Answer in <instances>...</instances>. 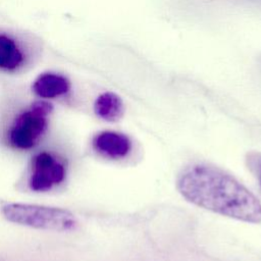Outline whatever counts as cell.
I'll return each instance as SVG.
<instances>
[{"label":"cell","mask_w":261,"mask_h":261,"mask_svg":"<svg viewBox=\"0 0 261 261\" xmlns=\"http://www.w3.org/2000/svg\"><path fill=\"white\" fill-rule=\"evenodd\" d=\"M176 187L189 202L245 222H261V203L241 182L220 168L204 163L186 167Z\"/></svg>","instance_id":"1"},{"label":"cell","mask_w":261,"mask_h":261,"mask_svg":"<svg viewBox=\"0 0 261 261\" xmlns=\"http://www.w3.org/2000/svg\"><path fill=\"white\" fill-rule=\"evenodd\" d=\"M2 212L9 221L34 228L65 231L76 225L74 215L62 208L11 203L5 205Z\"/></svg>","instance_id":"2"},{"label":"cell","mask_w":261,"mask_h":261,"mask_svg":"<svg viewBox=\"0 0 261 261\" xmlns=\"http://www.w3.org/2000/svg\"><path fill=\"white\" fill-rule=\"evenodd\" d=\"M51 110V104L39 101L19 114L9 132L10 144L17 149L34 147L47 128V115Z\"/></svg>","instance_id":"3"},{"label":"cell","mask_w":261,"mask_h":261,"mask_svg":"<svg viewBox=\"0 0 261 261\" xmlns=\"http://www.w3.org/2000/svg\"><path fill=\"white\" fill-rule=\"evenodd\" d=\"M65 177V168L50 153L42 152L35 156L30 188L33 191L44 192L60 184Z\"/></svg>","instance_id":"4"},{"label":"cell","mask_w":261,"mask_h":261,"mask_svg":"<svg viewBox=\"0 0 261 261\" xmlns=\"http://www.w3.org/2000/svg\"><path fill=\"white\" fill-rule=\"evenodd\" d=\"M93 146L97 152L112 159L127 156L133 148L132 141L126 135L111 130L99 133L93 140Z\"/></svg>","instance_id":"5"},{"label":"cell","mask_w":261,"mask_h":261,"mask_svg":"<svg viewBox=\"0 0 261 261\" xmlns=\"http://www.w3.org/2000/svg\"><path fill=\"white\" fill-rule=\"evenodd\" d=\"M70 84L60 74L46 72L39 75L33 84V91L42 98H55L68 92Z\"/></svg>","instance_id":"6"},{"label":"cell","mask_w":261,"mask_h":261,"mask_svg":"<svg viewBox=\"0 0 261 261\" xmlns=\"http://www.w3.org/2000/svg\"><path fill=\"white\" fill-rule=\"evenodd\" d=\"M95 113L107 121L119 119L123 113V103L119 96L112 92L101 94L94 104Z\"/></svg>","instance_id":"7"},{"label":"cell","mask_w":261,"mask_h":261,"mask_svg":"<svg viewBox=\"0 0 261 261\" xmlns=\"http://www.w3.org/2000/svg\"><path fill=\"white\" fill-rule=\"evenodd\" d=\"M23 61L22 53L15 42L5 35H0V68L13 70Z\"/></svg>","instance_id":"8"},{"label":"cell","mask_w":261,"mask_h":261,"mask_svg":"<svg viewBox=\"0 0 261 261\" xmlns=\"http://www.w3.org/2000/svg\"><path fill=\"white\" fill-rule=\"evenodd\" d=\"M259 177H260V181H261V162H260V164H259Z\"/></svg>","instance_id":"9"}]
</instances>
